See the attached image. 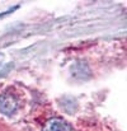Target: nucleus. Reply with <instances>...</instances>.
Segmentation results:
<instances>
[{
	"instance_id": "1",
	"label": "nucleus",
	"mask_w": 127,
	"mask_h": 131,
	"mask_svg": "<svg viewBox=\"0 0 127 131\" xmlns=\"http://www.w3.org/2000/svg\"><path fill=\"white\" fill-rule=\"evenodd\" d=\"M18 108V98L13 92H4L0 95V111L4 115H13Z\"/></svg>"
},
{
	"instance_id": "2",
	"label": "nucleus",
	"mask_w": 127,
	"mask_h": 131,
	"mask_svg": "<svg viewBox=\"0 0 127 131\" xmlns=\"http://www.w3.org/2000/svg\"><path fill=\"white\" fill-rule=\"evenodd\" d=\"M42 131H73V127L62 118H50L43 125Z\"/></svg>"
}]
</instances>
